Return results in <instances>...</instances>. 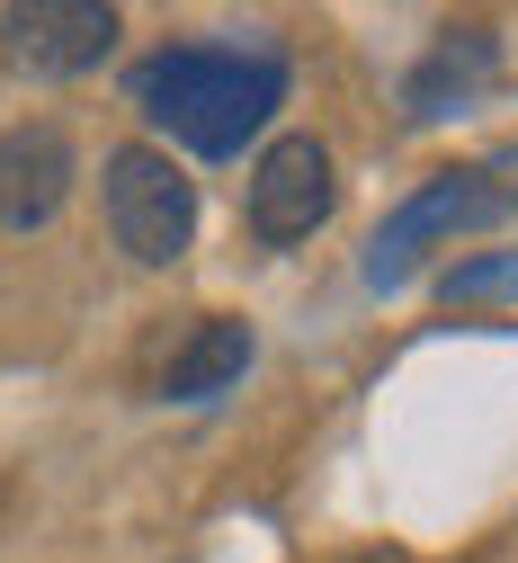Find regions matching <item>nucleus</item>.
<instances>
[{"label":"nucleus","mask_w":518,"mask_h":563,"mask_svg":"<svg viewBox=\"0 0 518 563\" xmlns=\"http://www.w3.org/2000/svg\"><path fill=\"white\" fill-rule=\"evenodd\" d=\"M331 197H340L331 153L313 144V134H277V144L260 153V170H251V233H260L268 251L313 242L322 216H331Z\"/></svg>","instance_id":"obj_5"},{"label":"nucleus","mask_w":518,"mask_h":563,"mask_svg":"<svg viewBox=\"0 0 518 563\" xmlns=\"http://www.w3.org/2000/svg\"><path fill=\"white\" fill-rule=\"evenodd\" d=\"M492 73H500V45H492V27H456V36H438V45L411 63V81H403V117H411V125L448 117V108H465V99H474Z\"/></svg>","instance_id":"obj_7"},{"label":"nucleus","mask_w":518,"mask_h":563,"mask_svg":"<svg viewBox=\"0 0 518 563\" xmlns=\"http://www.w3.org/2000/svg\"><path fill=\"white\" fill-rule=\"evenodd\" d=\"M134 108L153 117L179 153L233 162L251 134L286 108V54L277 45H162L134 63Z\"/></svg>","instance_id":"obj_1"},{"label":"nucleus","mask_w":518,"mask_h":563,"mask_svg":"<svg viewBox=\"0 0 518 563\" xmlns=\"http://www.w3.org/2000/svg\"><path fill=\"white\" fill-rule=\"evenodd\" d=\"M509 206H518V153H492V162H465V170L420 179V188L394 206V216L376 224V242H366V287H376V296H394L403 277L438 251V242L500 224Z\"/></svg>","instance_id":"obj_2"},{"label":"nucleus","mask_w":518,"mask_h":563,"mask_svg":"<svg viewBox=\"0 0 518 563\" xmlns=\"http://www.w3.org/2000/svg\"><path fill=\"white\" fill-rule=\"evenodd\" d=\"M108 45H117L108 0H27V10H0V63L19 81H81L108 63Z\"/></svg>","instance_id":"obj_4"},{"label":"nucleus","mask_w":518,"mask_h":563,"mask_svg":"<svg viewBox=\"0 0 518 563\" xmlns=\"http://www.w3.org/2000/svg\"><path fill=\"white\" fill-rule=\"evenodd\" d=\"M438 305H518V251H483L438 277Z\"/></svg>","instance_id":"obj_9"},{"label":"nucleus","mask_w":518,"mask_h":563,"mask_svg":"<svg viewBox=\"0 0 518 563\" xmlns=\"http://www.w3.org/2000/svg\"><path fill=\"white\" fill-rule=\"evenodd\" d=\"M242 367H251V322L214 313V322L179 349V358L162 367V402H214V394L242 385Z\"/></svg>","instance_id":"obj_8"},{"label":"nucleus","mask_w":518,"mask_h":563,"mask_svg":"<svg viewBox=\"0 0 518 563\" xmlns=\"http://www.w3.org/2000/svg\"><path fill=\"white\" fill-rule=\"evenodd\" d=\"M108 233L134 268H170L197 242V179L162 144H125L108 153Z\"/></svg>","instance_id":"obj_3"},{"label":"nucleus","mask_w":518,"mask_h":563,"mask_svg":"<svg viewBox=\"0 0 518 563\" xmlns=\"http://www.w3.org/2000/svg\"><path fill=\"white\" fill-rule=\"evenodd\" d=\"M71 179H81V162H71V134L63 125H10V134H0V233L54 224Z\"/></svg>","instance_id":"obj_6"}]
</instances>
